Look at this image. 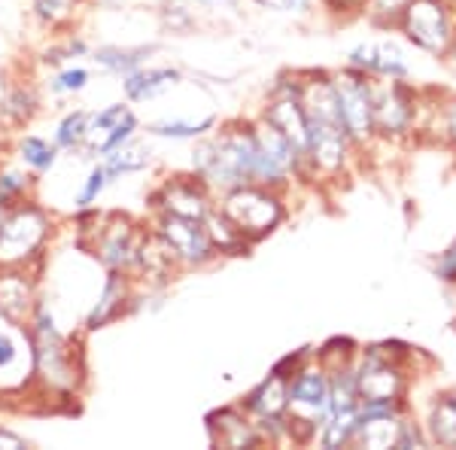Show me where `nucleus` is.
<instances>
[{
    "label": "nucleus",
    "instance_id": "1",
    "mask_svg": "<svg viewBox=\"0 0 456 450\" xmlns=\"http://www.w3.org/2000/svg\"><path fill=\"white\" fill-rule=\"evenodd\" d=\"M301 107L307 116V168L316 186H341L362 165L338 113L332 73L301 70Z\"/></svg>",
    "mask_w": 456,
    "mask_h": 450
},
{
    "label": "nucleus",
    "instance_id": "2",
    "mask_svg": "<svg viewBox=\"0 0 456 450\" xmlns=\"http://www.w3.org/2000/svg\"><path fill=\"white\" fill-rule=\"evenodd\" d=\"M28 344H31V387L43 398L73 402L86 383V353L79 335H64L46 301L34 307L28 320Z\"/></svg>",
    "mask_w": 456,
    "mask_h": 450
},
{
    "label": "nucleus",
    "instance_id": "3",
    "mask_svg": "<svg viewBox=\"0 0 456 450\" xmlns=\"http://www.w3.org/2000/svg\"><path fill=\"white\" fill-rule=\"evenodd\" d=\"M256 159H259V140H256L253 119H228L219 122L208 137L195 140L189 171L201 176L213 189V195L253 183Z\"/></svg>",
    "mask_w": 456,
    "mask_h": 450
},
{
    "label": "nucleus",
    "instance_id": "4",
    "mask_svg": "<svg viewBox=\"0 0 456 450\" xmlns=\"http://www.w3.org/2000/svg\"><path fill=\"white\" fill-rule=\"evenodd\" d=\"M426 88L411 79H374L378 146H411L423 135Z\"/></svg>",
    "mask_w": 456,
    "mask_h": 450
},
{
    "label": "nucleus",
    "instance_id": "5",
    "mask_svg": "<svg viewBox=\"0 0 456 450\" xmlns=\"http://www.w3.org/2000/svg\"><path fill=\"white\" fill-rule=\"evenodd\" d=\"M55 238V217L37 198L0 217V268L37 271Z\"/></svg>",
    "mask_w": 456,
    "mask_h": 450
},
{
    "label": "nucleus",
    "instance_id": "6",
    "mask_svg": "<svg viewBox=\"0 0 456 450\" xmlns=\"http://www.w3.org/2000/svg\"><path fill=\"white\" fill-rule=\"evenodd\" d=\"M332 414V389H329V368L316 359V350L305 365L289 378V408H286V430L289 445H314L320 426Z\"/></svg>",
    "mask_w": 456,
    "mask_h": 450
},
{
    "label": "nucleus",
    "instance_id": "7",
    "mask_svg": "<svg viewBox=\"0 0 456 450\" xmlns=\"http://www.w3.org/2000/svg\"><path fill=\"white\" fill-rule=\"evenodd\" d=\"M216 208L240 228V234L249 243H259L289 217V192L259 186V183H244L216 195Z\"/></svg>",
    "mask_w": 456,
    "mask_h": 450
},
{
    "label": "nucleus",
    "instance_id": "8",
    "mask_svg": "<svg viewBox=\"0 0 456 450\" xmlns=\"http://www.w3.org/2000/svg\"><path fill=\"white\" fill-rule=\"evenodd\" d=\"M393 31L411 49L444 61L456 40V0H411Z\"/></svg>",
    "mask_w": 456,
    "mask_h": 450
},
{
    "label": "nucleus",
    "instance_id": "9",
    "mask_svg": "<svg viewBox=\"0 0 456 450\" xmlns=\"http://www.w3.org/2000/svg\"><path fill=\"white\" fill-rule=\"evenodd\" d=\"M332 73V88L338 101V113L347 128L350 140L356 143L359 156H374L378 150V131H374V79L344 64Z\"/></svg>",
    "mask_w": 456,
    "mask_h": 450
},
{
    "label": "nucleus",
    "instance_id": "10",
    "mask_svg": "<svg viewBox=\"0 0 456 450\" xmlns=\"http://www.w3.org/2000/svg\"><path fill=\"white\" fill-rule=\"evenodd\" d=\"M150 208L152 213H165V217L198 219V223H204V217L216 208V195H213V189L192 171L171 174L150 192Z\"/></svg>",
    "mask_w": 456,
    "mask_h": 450
},
{
    "label": "nucleus",
    "instance_id": "11",
    "mask_svg": "<svg viewBox=\"0 0 456 450\" xmlns=\"http://www.w3.org/2000/svg\"><path fill=\"white\" fill-rule=\"evenodd\" d=\"M161 241L171 247L174 259L180 262L183 271H198L208 265L219 262V253L213 250L208 238V228L198 219H180V217H165V213H152V223Z\"/></svg>",
    "mask_w": 456,
    "mask_h": 450
},
{
    "label": "nucleus",
    "instance_id": "12",
    "mask_svg": "<svg viewBox=\"0 0 456 450\" xmlns=\"http://www.w3.org/2000/svg\"><path fill=\"white\" fill-rule=\"evenodd\" d=\"M137 131H141V116L131 110L128 101H116V104H107L88 116V135L83 152L92 159H104L107 152L131 143L137 137Z\"/></svg>",
    "mask_w": 456,
    "mask_h": 450
},
{
    "label": "nucleus",
    "instance_id": "13",
    "mask_svg": "<svg viewBox=\"0 0 456 450\" xmlns=\"http://www.w3.org/2000/svg\"><path fill=\"white\" fill-rule=\"evenodd\" d=\"M347 68L371 79H411V73H414L402 40H395V37L356 43L347 53Z\"/></svg>",
    "mask_w": 456,
    "mask_h": 450
},
{
    "label": "nucleus",
    "instance_id": "14",
    "mask_svg": "<svg viewBox=\"0 0 456 450\" xmlns=\"http://www.w3.org/2000/svg\"><path fill=\"white\" fill-rule=\"evenodd\" d=\"M411 402H359V426L353 447L395 450L399 423Z\"/></svg>",
    "mask_w": 456,
    "mask_h": 450
},
{
    "label": "nucleus",
    "instance_id": "15",
    "mask_svg": "<svg viewBox=\"0 0 456 450\" xmlns=\"http://www.w3.org/2000/svg\"><path fill=\"white\" fill-rule=\"evenodd\" d=\"M137 307V283L131 274L125 271H107L104 283H101V292L94 299V305L88 307L83 329L86 331H98L107 329L110 323L122 320L125 314H131Z\"/></svg>",
    "mask_w": 456,
    "mask_h": 450
},
{
    "label": "nucleus",
    "instance_id": "16",
    "mask_svg": "<svg viewBox=\"0 0 456 450\" xmlns=\"http://www.w3.org/2000/svg\"><path fill=\"white\" fill-rule=\"evenodd\" d=\"M208 438L213 447L223 450H253V447H268L265 435L253 417L238 405H223V408L208 414Z\"/></svg>",
    "mask_w": 456,
    "mask_h": 450
},
{
    "label": "nucleus",
    "instance_id": "17",
    "mask_svg": "<svg viewBox=\"0 0 456 450\" xmlns=\"http://www.w3.org/2000/svg\"><path fill=\"white\" fill-rule=\"evenodd\" d=\"M34 274L37 271L31 268H0V320L6 326L25 329L34 307L40 305Z\"/></svg>",
    "mask_w": 456,
    "mask_h": 450
},
{
    "label": "nucleus",
    "instance_id": "18",
    "mask_svg": "<svg viewBox=\"0 0 456 450\" xmlns=\"http://www.w3.org/2000/svg\"><path fill=\"white\" fill-rule=\"evenodd\" d=\"M262 119L274 125L281 135L298 150L307 161V116L301 107V94H265Z\"/></svg>",
    "mask_w": 456,
    "mask_h": 450
},
{
    "label": "nucleus",
    "instance_id": "19",
    "mask_svg": "<svg viewBox=\"0 0 456 450\" xmlns=\"http://www.w3.org/2000/svg\"><path fill=\"white\" fill-rule=\"evenodd\" d=\"M0 387L28 389L31 387V344L28 331L6 326L0 329Z\"/></svg>",
    "mask_w": 456,
    "mask_h": 450
},
{
    "label": "nucleus",
    "instance_id": "20",
    "mask_svg": "<svg viewBox=\"0 0 456 450\" xmlns=\"http://www.w3.org/2000/svg\"><path fill=\"white\" fill-rule=\"evenodd\" d=\"M183 83V70L171 64H143L122 77V94L128 104H146V101L165 98Z\"/></svg>",
    "mask_w": 456,
    "mask_h": 450
},
{
    "label": "nucleus",
    "instance_id": "21",
    "mask_svg": "<svg viewBox=\"0 0 456 450\" xmlns=\"http://www.w3.org/2000/svg\"><path fill=\"white\" fill-rule=\"evenodd\" d=\"M420 140H436L451 156H456V92H432V88H426Z\"/></svg>",
    "mask_w": 456,
    "mask_h": 450
},
{
    "label": "nucleus",
    "instance_id": "22",
    "mask_svg": "<svg viewBox=\"0 0 456 450\" xmlns=\"http://www.w3.org/2000/svg\"><path fill=\"white\" fill-rule=\"evenodd\" d=\"M423 420V430L436 447H456V389L438 387L426 398L423 411H417Z\"/></svg>",
    "mask_w": 456,
    "mask_h": 450
},
{
    "label": "nucleus",
    "instance_id": "23",
    "mask_svg": "<svg viewBox=\"0 0 456 450\" xmlns=\"http://www.w3.org/2000/svg\"><path fill=\"white\" fill-rule=\"evenodd\" d=\"M240 408L253 420L286 417V408H289V378L271 368L268 378L259 380L244 398H240Z\"/></svg>",
    "mask_w": 456,
    "mask_h": 450
},
{
    "label": "nucleus",
    "instance_id": "24",
    "mask_svg": "<svg viewBox=\"0 0 456 450\" xmlns=\"http://www.w3.org/2000/svg\"><path fill=\"white\" fill-rule=\"evenodd\" d=\"M204 228H208V238L213 243V250L219 253V259H238V256H249V250L256 243H249L240 228L232 223L219 208H213L208 217H204Z\"/></svg>",
    "mask_w": 456,
    "mask_h": 450
},
{
    "label": "nucleus",
    "instance_id": "25",
    "mask_svg": "<svg viewBox=\"0 0 456 450\" xmlns=\"http://www.w3.org/2000/svg\"><path fill=\"white\" fill-rule=\"evenodd\" d=\"M58 146L53 143V140L40 137V135H21L16 140V161L21 168H28L37 180L40 176H46L53 168L58 165Z\"/></svg>",
    "mask_w": 456,
    "mask_h": 450
},
{
    "label": "nucleus",
    "instance_id": "26",
    "mask_svg": "<svg viewBox=\"0 0 456 450\" xmlns=\"http://www.w3.org/2000/svg\"><path fill=\"white\" fill-rule=\"evenodd\" d=\"M40 110V94L31 83H16L4 92V101H0V119H4L10 128H21L37 116Z\"/></svg>",
    "mask_w": 456,
    "mask_h": 450
},
{
    "label": "nucleus",
    "instance_id": "27",
    "mask_svg": "<svg viewBox=\"0 0 456 450\" xmlns=\"http://www.w3.org/2000/svg\"><path fill=\"white\" fill-rule=\"evenodd\" d=\"M156 53V46H137V49H128V46H101V49H92V61L94 68L107 70V73H116V77H128L131 70L143 68L150 64V55Z\"/></svg>",
    "mask_w": 456,
    "mask_h": 450
},
{
    "label": "nucleus",
    "instance_id": "28",
    "mask_svg": "<svg viewBox=\"0 0 456 450\" xmlns=\"http://www.w3.org/2000/svg\"><path fill=\"white\" fill-rule=\"evenodd\" d=\"M37 176L21 165H0V217L19 204L31 201Z\"/></svg>",
    "mask_w": 456,
    "mask_h": 450
},
{
    "label": "nucleus",
    "instance_id": "29",
    "mask_svg": "<svg viewBox=\"0 0 456 450\" xmlns=\"http://www.w3.org/2000/svg\"><path fill=\"white\" fill-rule=\"evenodd\" d=\"M101 165H104V171L110 176V183L122 180V176L128 174H141L146 168L152 165V150L143 143H137V137L131 140V143L119 146V150L107 152L104 159H101Z\"/></svg>",
    "mask_w": 456,
    "mask_h": 450
},
{
    "label": "nucleus",
    "instance_id": "30",
    "mask_svg": "<svg viewBox=\"0 0 456 450\" xmlns=\"http://www.w3.org/2000/svg\"><path fill=\"white\" fill-rule=\"evenodd\" d=\"M219 125L216 116H204V119H183V116H167V119L150 122L146 135L159 140H201L208 137Z\"/></svg>",
    "mask_w": 456,
    "mask_h": 450
},
{
    "label": "nucleus",
    "instance_id": "31",
    "mask_svg": "<svg viewBox=\"0 0 456 450\" xmlns=\"http://www.w3.org/2000/svg\"><path fill=\"white\" fill-rule=\"evenodd\" d=\"M356 426H359V408L356 411H332L326 417V423L316 432V447L322 450H341V447H353L356 441Z\"/></svg>",
    "mask_w": 456,
    "mask_h": 450
},
{
    "label": "nucleus",
    "instance_id": "32",
    "mask_svg": "<svg viewBox=\"0 0 456 450\" xmlns=\"http://www.w3.org/2000/svg\"><path fill=\"white\" fill-rule=\"evenodd\" d=\"M88 116H92L88 110L77 107V110H68V113L55 122L53 143L58 146V152H83L86 135H88Z\"/></svg>",
    "mask_w": 456,
    "mask_h": 450
},
{
    "label": "nucleus",
    "instance_id": "33",
    "mask_svg": "<svg viewBox=\"0 0 456 450\" xmlns=\"http://www.w3.org/2000/svg\"><path fill=\"white\" fill-rule=\"evenodd\" d=\"M88 83H92V70L86 64H61L53 77H49V92L55 98H73V94L86 92Z\"/></svg>",
    "mask_w": 456,
    "mask_h": 450
},
{
    "label": "nucleus",
    "instance_id": "34",
    "mask_svg": "<svg viewBox=\"0 0 456 450\" xmlns=\"http://www.w3.org/2000/svg\"><path fill=\"white\" fill-rule=\"evenodd\" d=\"M83 4H86V0H31L37 21H40V25H46V28H55V31L68 28Z\"/></svg>",
    "mask_w": 456,
    "mask_h": 450
},
{
    "label": "nucleus",
    "instance_id": "35",
    "mask_svg": "<svg viewBox=\"0 0 456 450\" xmlns=\"http://www.w3.org/2000/svg\"><path fill=\"white\" fill-rule=\"evenodd\" d=\"M110 186V176L104 171V165L101 161H94L92 168L86 171V180H83V186H79L77 192V210H86V208H98V201H101V195L107 192Z\"/></svg>",
    "mask_w": 456,
    "mask_h": 450
},
{
    "label": "nucleus",
    "instance_id": "36",
    "mask_svg": "<svg viewBox=\"0 0 456 450\" xmlns=\"http://www.w3.org/2000/svg\"><path fill=\"white\" fill-rule=\"evenodd\" d=\"M408 4L411 0H369V4H365V19H369L374 28H380V31H393Z\"/></svg>",
    "mask_w": 456,
    "mask_h": 450
},
{
    "label": "nucleus",
    "instance_id": "37",
    "mask_svg": "<svg viewBox=\"0 0 456 450\" xmlns=\"http://www.w3.org/2000/svg\"><path fill=\"white\" fill-rule=\"evenodd\" d=\"M86 55H92L88 43L83 40V37L68 34L61 43H55V46L46 49V58H43V61L53 64V68H61V64H70V58H86Z\"/></svg>",
    "mask_w": 456,
    "mask_h": 450
},
{
    "label": "nucleus",
    "instance_id": "38",
    "mask_svg": "<svg viewBox=\"0 0 456 450\" xmlns=\"http://www.w3.org/2000/svg\"><path fill=\"white\" fill-rule=\"evenodd\" d=\"M432 274L438 277V283L456 286V238L432 259Z\"/></svg>",
    "mask_w": 456,
    "mask_h": 450
},
{
    "label": "nucleus",
    "instance_id": "39",
    "mask_svg": "<svg viewBox=\"0 0 456 450\" xmlns=\"http://www.w3.org/2000/svg\"><path fill=\"white\" fill-rule=\"evenodd\" d=\"M316 4H320L329 16L350 21V19L365 16V4H369V0H316Z\"/></svg>",
    "mask_w": 456,
    "mask_h": 450
},
{
    "label": "nucleus",
    "instance_id": "40",
    "mask_svg": "<svg viewBox=\"0 0 456 450\" xmlns=\"http://www.w3.org/2000/svg\"><path fill=\"white\" fill-rule=\"evenodd\" d=\"M161 19H165V25L171 28V31H180V28H192L195 25V16H192V10H189L186 4H167L165 12H161Z\"/></svg>",
    "mask_w": 456,
    "mask_h": 450
},
{
    "label": "nucleus",
    "instance_id": "41",
    "mask_svg": "<svg viewBox=\"0 0 456 450\" xmlns=\"http://www.w3.org/2000/svg\"><path fill=\"white\" fill-rule=\"evenodd\" d=\"M259 4L268 6V10L286 12V16H307L316 0H259Z\"/></svg>",
    "mask_w": 456,
    "mask_h": 450
},
{
    "label": "nucleus",
    "instance_id": "42",
    "mask_svg": "<svg viewBox=\"0 0 456 450\" xmlns=\"http://www.w3.org/2000/svg\"><path fill=\"white\" fill-rule=\"evenodd\" d=\"M0 447H4V450H25L28 438H21L19 432L6 430V426H0Z\"/></svg>",
    "mask_w": 456,
    "mask_h": 450
},
{
    "label": "nucleus",
    "instance_id": "43",
    "mask_svg": "<svg viewBox=\"0 0 456 450\" xmlns=\"http://www.w3.org/2000/svg\"><path fill=\"white\" fill-rule=\"evenodd\" d=\"M195 6H201V10H232V6H238L240 0H192Z\"/></svg>",
    "mask_w": 456,
    "mask_h": 450
},
{
    "label": "nucleus",
    "instance_id": "44",
    "mask_svg": "<svg viewBox=\"0 0 456 450\" xmlns=\"http://www.w3.org/2000/svg\"><path fill=\"white\" fill-rule=\"evenodd\" d=\"M94 4H101V6H107V10H122L128 0H94Z\"/></svg>",
    "mask_w": 456,
    "mask_h": 450
},
{
    "label": "nucleus",
    "instance_id": "45",
    "mask_svg": "<svg viewBox=\"0 0 456 450\" xmlns=\"http://www.w3.org/2000/svg\"><path fill=\"white\" fill-rule=\"evenodd\" d=\"M444 61H447V68H451L453 77H456V40H453V46H451V53H447Z\"/></svg>",
    "mask_w": 456,
    "mask_h": 450
},
{
    "label": "nucleus",
    "instance_id": "46",
    "mask_svg": "<svg viewBox=\"0 0 456 450\" xmlns=\"http://www.w3.org/2000/svg\"><path fill=\"white\" fill-rule=\"evenodd\" d=\"M453 331H456V320H453Z\"/></svg>",
    "mask_w": 456,
    "mask_h": 450
}]
</instances>
